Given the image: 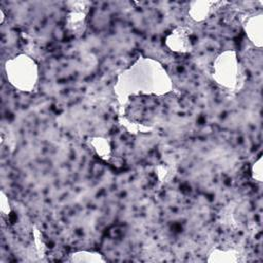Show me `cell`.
<instances>
[{
	"instance_id": "cell-2",
	"label": "cell",
	"mask_w": 263,
	"mask_h": 263,
	"mask_svg": "<svg viewBox=\"0 0 263 263\" xmlns=\"http://www.w3.org/2000/svg\"><path fill=\"white\" fill-rule=\"evenodd\" d=\"M4 72L8 83L15 89L30 92L38 82V66L27 54H17L5 62Z\"/></svg>"
},
{
	"instance_id": "cell-4",
	"label": "cell",
	"mask_w": 263,
	"mask_h": 263,
	"mask_svg": "<svg viewBox=\"0 0 263 263\" xmlns=\"http://www.w3.org/2000/svg\"><path fill=\"white\" fill-rule=\"evenodd\" d=\"M165 45L175 52H189L192 49L191 32L186 27L175 28L165 38Z\"/></svg>"
},
{
	"instance_id": "cell-11",
	"label": "cell",
	"mask_w": 263,
	"mask_h": 263,
	"mask_svg": "<svg viewBox=\"0 0 263 263\" xmlns=\"http://www.w3.org/2000/svg\"><path fill=\"white\" fill-rule=\"evenodd\" d=\"M252 175L256 181L262 182V157H259V159L253 164Z\"/></svg>"
},
{
	"instance_id": "cell-3",
	"label": "cell",
	"mask_w": 263,
	"mask_h": 263,
	"mask_svg": "<svg viewBox=\"0 0 263 263\" xmlns=\"http://www.w3.org/2000/svg\"><path fill=\"white\" fill-rule=\"evenodd\" d=\"M213 79L219 85L233 89L239 81V64L234 51L220 53L213 64Z\"/></svg>"
},
{
	"instance_id": "cell-5",
	"label": "cell",
	"mask_w": 263,
	"mask_h": 263,
	"mask_svg": "<svg viewBox=\"0 0 263 263\" xmlns=\"http://www.w3.org/2000/svg\"><path fill=\"white\" fill-rule=\"evenodd\" d=\"M248 38L258 47L262 46V14L252 16L243 25Z\"/></svg>"
},
{
	"instance_id": "cell-7",
	"label": "cell",
	"mask_w": 263,
	"mask_h": 263,
	"mask_svg": "<svg viewBox=\"0 0 263 263\" xmlns=\"http://www.w3.org/2000/svg\"><path fill=\"white\" fill-rule=\"evenodd\" d=\"M70 262H87V263H99L105 262L106 260L104 257L97 252H89V251H77L70 255L69 258Z\"/></svg>"
},
{
	"instance_id": "cell-6",
	"label": "cell",
	"mask_w": 263,
	"mask_h": 263,
	"mask_svg": "<svg viewBox=\"0 0 263 263\" xmlns=\"http://www.w3.org/2000/svg\"><path fill=\"white\" fill-rule=\"evenodd\" d=\"M215 4V2L212 1H195L190 4L189 8V15L192 20L195 22H201L209 17L211 11H212V6Z\"/></svg>"
},
{
	"instance_id": "cell-9",
	"label": "cell",
	"mask_w": 263,
	"mask_h": 263,
	"mask_svg": "<svg viewBox=\"0 0 263 263\" xmlns=\"http://www.w3.org/2000/svg\"><path fill=\"white\" fill-rule=\"evenodd\" d=\"M85 21V13L83 11V8L78 10L74 8L67 17V26L71 32L74 34L80 33L82 31V26L84 25Z\"/></svg>"
},
{
	"instance_id": "cell-8",
	"label": "cell",
	"mask_w": 263,
	"mask_h": 263,
	"mask_svg": "<svg viewBox=\"0 0 263 263\" xmlns=\"http://www.w3.org/2000/svg\"><path fill=\"white\" fill-rule=\"evenodd\" d=\"M90 146L95 150V152L98 154V156L102 159L108 160L110 155H111V147L110 143L107 139L101 138V137H96L91 138L88 140Z\"/></svg>"
},
{
	"instance_id": "cell-12",
	"label": "cell",
	"mask_w": 263,
	"mask_h": 263,
	"mask_svg": "<svg viewBox=\"0 0 263 263\" xmlns=\"http://www.w3.org/2000/svg\"><path fill=\"white\" fill-rule=\"evenodd\" d=\"M0 211L3 217H8L9 213H10V206H9V202H8V198L5 195V193L3 191H1V197H0Z\"/></svg>"
},
{
	"instance_id": "cell-1",
	"label": "cell",
	"mask_w": 263,
	"mask_h": 263,
	"mask_svg": "<svg viewBox=\"0 0 263 263\" xmlns=\"http://www.w3.org/2000/svg\"><path fill=\"white\" fill-rule=\"evenodd\" d=\"M173 88L171 77L157 61L139 59L130 68L122 72L114 85V91L121 104L135 95H165Z\"/></svg>"
},
{
	"instance_id": "cell-10",
	"label": "cell",
	"mask_w": 263,
	"mask_h": 263,
	"mask_svg": "<svg viewBox=\"0 0 263 263\" xmlns=\"http://www.w3.org/2000/svg\"><path fill=\"white\" fill-rule=\"evenodd\" d=\"M239 260L238 253L234 251H221V250H213L210 254L208 261L209 262H236Z\"/></svg>"
}]
</instances>
